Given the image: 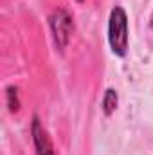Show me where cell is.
Returning a JSON list of instances; mask_svg holds the SVG:
<instances>
[{
	"label": "cell",
	"mask_w": 153,
	"mask_h": 155,
	"mask_svg": "<svg viewBox=\"0 0 153 155\" xmlns=\"http://www.w3.org/2000/svg\"><path fill=\"white\" fill-rule=\"evenodd\" d=\"M108 38L110 45L117 56H124L128 49V22L122 7H114L110 15V25H108Z\"/></svg>",
	"instance_id": "6da1fadb"
},
{
	"label": "cell",
	"mask_w": 153,
	"mask_h": 155,
	"mask_svg": "<svg viewBox=\"0 0 153 155\" xmlns=\"http://www.w3.org/2000/svg\"><path fill=\"white\" fill-rule=\"evenodd\" d=\"M50 25H52V31H54L56 43H58L60 47H65L67 41H69L70 29H72L70 16H69L65 11H58V13H54V16L50 18Z\"/></svg>",
	"instance_id": "7a4b0ae2"
},
{
	"label": "cell",
	"mask_w": 153,
	"mask_h": 155,
	"mask_svg": "<svg viewBox=\"0 0 153 155\" xmlns=\"http://www.w3.org/2000/svg\"><path fill=\"white\" fill-rule=\"evenodd\" d=\"M34 134H36V144H38V153L40 155H52L49 150V143H47V137L43 132H40L38 123H34Z\"/></svg>",
	"instance_id": "3957f363"
},
{
	"label": "cell",
	"mask_w": 153,
	"mask_h": 155,
	"mask_svg": "<svg viewBox=\"0 0 153 155\" xmlns=\"http://www.w3.org/2000/svg\"><path fill=\"white\" fill-rule=\"evenodd\" d=\"M103 107H105V112H106V114H112L114 108L117 107V94H115L112 88L106 90L105 99H103Z\"/></svg>",
	"instance_id": "277c9868"
}]
</instances>
